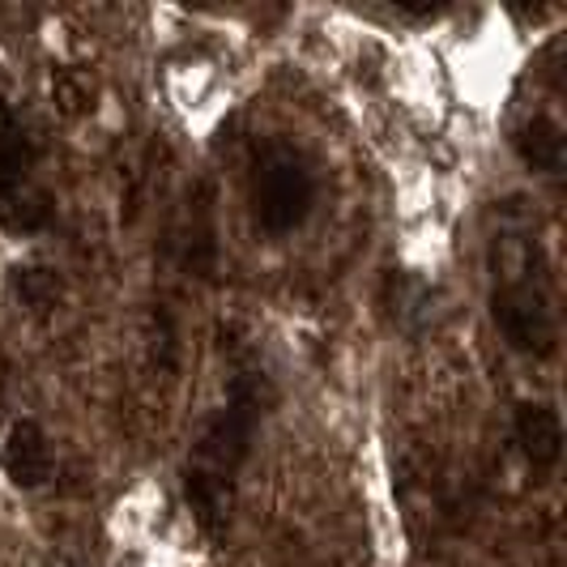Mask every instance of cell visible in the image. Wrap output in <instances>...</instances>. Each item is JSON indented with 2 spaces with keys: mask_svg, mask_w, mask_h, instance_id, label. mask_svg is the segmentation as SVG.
<instances>
[{
  "mask_svg": "<svg viewBox=\"0 0 567 567\" xmlns=\"http://www.w3.org/2000/svg\"><path fill=\"white\" fill-rule=\"evenodd\" d=\"M274 405L269 375L252 363L230 371L227 401L200 426L193 453L184 461V499L209 538H223L235 508V486L256 449V431Z\"/></svg>",
  "mask_w": 567,
  "mask_h": 567,
  "instance_id": "6da1fadb",
  "label": "cell"
},
{
  "mask_svg": "<svg viewBox=\"0 0 567 567\" xmlns=\"http://www.w3.org/2000/svg\"><path fill=\"white\" fill-rule=\"evenodd\" d=\"M39 133L0 82V227L9 235H39L52 227L56 200L39 184Z\"/></svg>",
  "mask_w": 567,
  "mask_h": 567,
  "instance_id": "7a4b0ae2",
  "label": "cell"
},
{
  "mask_svg": "<svg viewBox=\"0 0 567 567\" xmlns=\"http://www.w3.org/2000/svg\"><path fill=\"white\" fill-rule=\"evenodd\" d=\"M248 205L265 235H290L308 223L316 205V171L295 142L269 137L248 158Z\"/></svg>",
  "mask_w": 567,
  "mask_h": 567,
  "instance_id": "3957f363",
  "label": "cell"
},
{
  "mask_svg": "<svg viewBox=\"0 0 567 567\" xmlns=\"http://www.w3.org/2000/svg\"><path fill=\"white\" fill-rule=\"evenodd\" d=\"M491 320H495L499 338L525 359H550L559 350V320L550 308V290L534 269L495 274Z\"/></svg>",
  "mask_w": 567,
  "mask_h": 567,
  "instance_id": "277c9868",
  "label": "cell"
},
{
  "mask_svg": "<svg viewBox=\"0 0 567 567\" xmlns=\"http://www.w3.org/2000/svg\"><path fill=\"white\" fill-rule=\"evenodd\" d=\"M0 465H4V474H9L13 486L39 491V486L52 478V470H56L48 431L34 423V419H18V423L9 426L4 444H0Z\"/></svg>",
  "mask_w": 567,
  "mask_h": 567,
  "instance_id": "5b68a950",
  "label": "cell"
},
{
  "mask_svg": "<svg viewBox=\"0 0 567 567\" xmlns=\"http://www.w3.org/2000/svg\"><path fill=\"white\" fill-rule=\"evenodd\" d=\"M512 435L534 474H550L564 456V419L546 401H520L512 414Z\"/></svg>",
  "mask_w": 567,
  "mask_h": 567,
  "instance_id": "8992f818",
  "label": "cell"
},
{
  "mask_svg": "<svg viewBox=\"0 0 567 567\" xmlns=\"http://www.w3.org/2000/svg\"><path fill=\"white\" fill-rule=\"evenodd\" d=\"M512 150L516 158L538 175H559L567 163V137L559 128V120L550 115H525L516 128H512Z\"/></svg>",
  "mask_w": 567,
  "mask_h": 567,
  "instance_id": "52a82bcc",
  "label": "cell"
},
{
  "mask_svg": "<svg viewBox=\"0 0 567 567\" xmlns=\"http://www.w3.org/2000/svg\"><path fill=\"white\" fill-rule=\"evenodd\" d=\"M9 286H13L18 303L30 308L34 316H52L60 308V299H64V286H60L56 269H48V265H18L9 274Z\"/></svg>",
  "mask_w": 567,
  "mask_h": 567,
  "instance_id": "ba28073f",
  "label": "cell"
},
{
  "mask_svg": "<svg viewBox=\"0 0 567 567\" xmlns=\"http://www.w3.org/2000/svg\"><path fill=\"white\" fill-rule=\"evenodd\" d=\"M426 308H431V290L423 282H414L405 274H389V282H384V312L393 316V324L419 329V324H426V316H431Z\"/></svg>",
  "mask_w": 567,
  "mask_h": 567,
  "instance_id": "9c48e42d",
  "label": "cell"
}]
</instances>
